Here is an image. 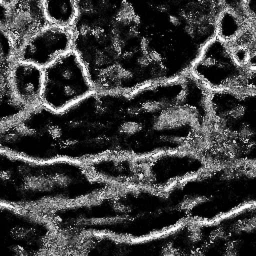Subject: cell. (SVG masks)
<instances>
[{
  "mask_svg": "<svg viewBox=\"0 0 256 256\" xmlns=\"http://www.w3.org/2000/svg\"><path fill=\"white\" fill-rule=\"evenodd\" d=\"M98 178L115 186L164 190L209 166L194 150H176L147 156L111 155L85 163Z\"/></svg>",
  "mask_w": 256,
  "mask_h": 256,
  "instance_id": "5b68a950",
  "label": "cell"
},
{
  "mask_svg": "<svg viewBox=\"0 0 256 256\" xmlns=\"http://www.w3.org/2000/svg\"><path fill=\"white\" fill-rule=\"evenodd\" d=\"M206 138L198 151L209 165L256 162V91L209 90Z\"/></svg>",
  "mask_w": 256,
  "mask_h": 256,
  "instance_id": "3957f363",
  "label": "cell"
},
{
  "mask_svg": "<svg viewBox=\"0 0 256 256\" xmlns=\"http://www.w3.org/2000/svg\"><path fill=\"white\" fill-rule=\"evenodd\" d=\"M42 8L48 24L72 28L77 16V0H42Z\"/></svg>",
  "mask_w": 256,
  "mask_h": 256,
  "instance_id": "5bb4252c",
  "label": "cell"
},
{
  "mask_svg": "<svg viewBox=\"0 0 256 256\" xmlns=\"http://www.w3.org/2000/svg\"><path fill=\"white\" fill-rule=\"evenodd\" d=\"M10 85L16 100L27 110L41 105L43 68L16 59L10 72Z\"/></svg>",
  "mask_w": 256,
  "mask_h": 256,
  "instance_id": "4fadbf2b",
  "label": "cell"
},
{
  "mask_svg": "<svg viewBox=\"0 0 256 256\" xmlns=\"http://www.w3.org/2000/svg\"><path fill=\"white\" fill-rule=\"evenodd\" d=\"M72 47L71 28L47 24L25 41L17 51L16 58L44 68L72 50Z\"/></svg>",
  "mask_w": 256,
  "mask_h": 256,
  "instance_id": "30bf717a",
  "label": "cell"
},
{
  "mask_svg": "<svg viewBox=\"0 0 256 256\" xmlns=\"http://www.w3.org/2000/svg\"><path fill=\"white\" fill-rule=\"evenodd\" d=\"M60 236L37 210L0 203V256H59Z\"/></svg>",
  "mask_w": 256,
  "mask_h": 256,
  "instance_id": "8992f818",
  "label": "cell"
},
{
  "mask_svg": "<svg viewBox=\"0 0 256 256\" xmlns=\"http://www.w3.org/2000/svg\"><path fill=\"white\" fill-rule=\"evenodd\" d=\"M7 6H8V0H0V27L1 28H3L5 23Z\"/></svg>",
  "mask_w": 256,
  "mask_h": 256,
  "instance_id": "9a60e30c",
  "label": "cell"
},
{
  "mask_svg": "<svg viewBox=\"0 0 256 256\" xmlns=\"http://www.w3.org/2000/svg\"><path fill=\"white\" fill-rule=\"evenodd\" d=\"M41 212L53 224L61 243L84 234L144 239L188 221L173 186L164 190L117 186L98 196Z\"/></svg>",
  "mask_w": 256,
  "mask_h": 256,
  "instance_id": "6da1fadb",
  "label": "cell"
},
{
  "mask_svg": "<svg viewBox=\"0 0 256 256\" xmlns=\"http://www.w3.org/2000/svg\"><path fill=\"white\" fill-rule=\"evenodd\" d=\"M16 49L0 27V127L27 111L14 97L10 85L11 68L16 61Z\"/></svg>",
  "mask_w": 256,
  "mask_h": 256,
  "instance_id": "7c38bea8",
  "label": "cell"
},
{
  "mask_svg": "<svg viewBox=\"0 0 256 256\" xmlns=\"http://www.w3.org/2000/svg\"><path fill=\"white\" fill-rule=\"evenodd\" d=\"M94 90L82 61L73 49L43 68L41 105L49 110L62 111Z\"/></svg>",
  "mask_w": 256,
  "mask_h": 256,
  "instance_id": "ba28073f",
  "label": "cell"
},
{
  "mask_svg": "<svg viewBox=\"0 0 256 256\" xmlns=\"http://www.w3.org/2000/svg\"><path fill=\"white\" fill-rule=\"evenodd\" d=\"M189 73L208 90L256 91L255 68L240 65L231 46L217 36L203 46Z\"/></svg>",
  "mask_w": 256,
  "mask_h": 256,
  "instance_id": "52a82bcc",
  "label": "cell"
},
{
  "mask_svg": "<svg viewBox=\"0 0 256 256\" xmlns=\"http://www.w3.org/2000/svg\"><path fill=\"white\" fill-rule=\"evenodd\" d=\"M85 163L35 160L0 149V203L37 211L83 201L112 189Z\"/></svg>",
  "mask_w": 256,
  "mask_h": 256,
  "instance_id": "7a4b0ae2",
  "label": "cell"
},
{
  "mask_svg": "<svg viewBox=\"0 0 256 256\" xmlns=\"http://www.w3.org/2000/svg\"><path fill=\"white\" fill-rule=\"evenodd\" d=\"M215 221L219 256L256 255V203L241 207Z\"/></svg>",
  "mask_w": 256,
  "mask_h": 256,
  "instance_id": "9c48e42d",
  "label": "cell"
},
{
  "mask_svg": "<svg viewBox=\"0 0 256 256\" xmlns=\"http://www.w3.org/2000/svg\"><path fill=\"white\" fill-rule=\"evenodd\" d=\"M214 231V221H187L172 230L138 240L84 234L66 240L62 255L210 256Z\"/></svg>",
  "mask_w": 256,
  "mask_h": 256,
  "instance_id": "277c9868",
  "label": "cell"
},
{
  "mask_svg": "<svg viewBox=\"0 0 256 256\" xmlns=\"http://www.w3.org/2000/svg\"><path fill=\"white\" fill-rule=\"evenodd\" d=\"M47 24L42 0H8L2 29L11 39L16 52L28 38Z\"/></svg>",
  "mask_w": 256,
  "mask_h": 256,
  "instance_id": "8fae6325",
  "label": "cell"
}]
</instances>
